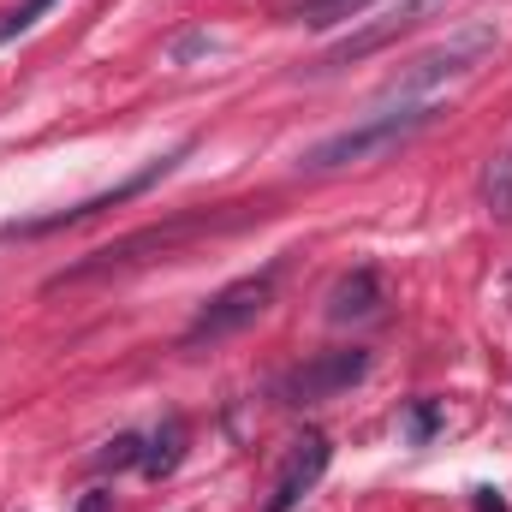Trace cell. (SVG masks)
Returning a JSON list of instances; mask_svg holds the SVG:
<instances>
[{
    "label": "cell",
    "instance_id": "obj_2",
    "mask_svg": "<svg viewBox=\"0 0 512 512\" xmlns=\"http://www.w3.org/2000/svg\"><path fill=\"white\" fill-rule=\"evenodd\" d=\"M495 42H501V30H495V24H465V30H453L447 42L423 48L411 66H399V72L387 78L382 102H387V108H399V102H435V90H447V84L471 78V72L483 66V54H495Z\"/></svg>",
    "mask_w": 512,
    "mask_h": 512
},
{
    "label": "cell",
    "instance_id": "obj_10",
    "mask_svg": "<svg viewBox=\"0 0 512 512\" xmlns=\"http://www.w3.org/2000/svg\"><path fill=\"white\" fill-rule=\"evenodd\" d=\"M364 6H376V0H304V6H298V24H310V30H328V24H346V18H358Z\"/></svg>",
    "mask_w": 512,
    "mask_h": 512
},
{
    "label": "cell",
    "instance_id": "obj_7",
    "mask_svg": "<svg viewBox=\"0 0 512 512\" xmlns=\"http://www.w3.org/2000/svg\"><path fill=\"white\" fill-rule=\"evenodd\" d=\"M322 471H328V435H298L292 441V453H286V465H280V477H274V501L268 512H292L316 483H322Z\"/></svg>",
    "mask_w": 512,
    "mask_h": 512
},
{
    "label": "cell",
    "instance_id": "obj_13",
    "mask_svg": "<svg viewBox=\"0 0 512 512\" xmlns=\"http://www.w3.org/2000/svg\"><path fill=\"white\" fill-rule=\"evenodd\" d=\"M48 6H54V0H24V6H18V12H12L6 24H0V48H6V42H18L24 30H36V18H42Z\"/></svg>",
    "mask_w": 512,
    "mask_h": 512
},
{
    "label": "cell",
    "instance_id": "obj_8",
    "mask_svg": "<svg viewBox=\"0 0 512 512\" xmlns=\"http://www.w3.org/2000/svg\"><path fill=\"white\" fill-rule=\"evenodd\" d=\"M376 304H382V274L370 262H358L352 274H340L328 286V322H364V316H376Z\"/></svg>",
    "mask_w": 512,
    "mask_h": 512
},
{
    "label": "cell",
    "instance_id": "obj_9",
    "mask_svg": "<svg viewBox=\"0 0 512 512\" xmlns=\"http://www.w3.org/2000/svg\"><path fill=\"white\" fill-rule=\"evenodd\" d=\"M179 453H185V423L167 417V423L143 441V471H149V477H167V471L179 465Z\"/></svg>",
    "mask_w": 512,
    "mask_h": 512
},
{
    "label": "cell",
    "instance_id": "obj_4",
    "mask_svg": "<svg viewBox=\"0 0 512 512\" xmlns=\"http://www.w3.org/2000/svg\"><path fill=\"white\" fill-rule=\"evenodd\" d=\"M215 227H227V221H215V215H179V221L143 227V233L120 239V245H102V251H90L84 262H72V268L48 274V292H60V286H78V280H96V274H108V268H131V262H143V251L167 256V251H179L185 239H203V233H215Z\"/></svg>",
    "mask_w": 512,
    "mask_h": 512
},
{
    "label": "cell",
    "instance_id": "obj_11",
    "mask_svg": "<svg viewBox=\"0 0 512 512\" xmlns=\"http://www.w3.org/2000/svg\"><path fill=\"white\" fill-rule=\"evenodd\" d=\"M483 191H489V209H495V221H512V155H501V161L489 167Z\"/></svg>",
    "mask_w": 512,
    "mask_h": 512
},
{
    "label": "cell",
    "instance_id": "obj_12",
    "mask_svg": "<svg viewBox=\"0 0 512 512\" xmlns=\"http://www.w3.org/2000/svg\"><path fill=\"white\" fill-rule=\"evenodd\" d=\"M126 465H143V435H114L96 453V471H126Z\"/></svg>",
    "mask_w": 512,
    "mask_h": 512
},
{
    "label": "cell",
    "instance_id": "obj_15",
    "mask_svg": "<svg viewBox=\"0 0 512 512\" xmlns=\"http://www.w3.org/2000/svg\"><path fill=\"white\" fill-rule=\"evenodd\" d=\"M477 512H507V501L495 489H477Z\"/></svg>",
    "mask_w": 512,
    "mask_h": 512
},
{
    "label": "cell",
    "instance_id": "obj_16",
    "mask_svg": "<svg viewBox=\"0 0 512 512\" xmlns=\"http://www.w3.org/2000/svg\"><path fill=\"white\" fill-rule=\"evenodd\" d=\"M78 512H108V495H90V501H84Z\"/></svg>",
    "mask_w": 512,
    "mask_h": 512
},
{
    "label": "cell",
    "instance_id": "obj_5",
    "mask_svg": "<svg viewBox=\"0 0 512 512\" xmlns=\"http://www.w3.org/2000/svg\"><path fill=\"white\" fill-rule=\"evenodd\" d=\"M185 155H191V143H179V149L155 155L149 167H137L131 179H120L114 191H102V197H84V203H72V209H60V215H36V221H6V227H0V245H6V239H48V233H66V227H78V221H96V215H108V209H120V203H131V197H143L149 185L173 179Z\"/></svg>",
    "mask_w": 512,
    "mask_h": 512
},
{
    "label": "cell",
    "instance_id": "obj_3",
    "mask_svg": "<svg viewBox=\"0 0 512 512\" xmlns=\"http://www.w3.org/2000/svg\"><path fill=\"white\" fill-rule=\"evenodd\" d=\"M274 280H280V262H268L262 274H245V280H233V286H221L197 316H191V328L179 334V352H203V346H215V340H233L239 328H251L256 316L274 304Z\"/></svg>",
    "mask_w": 512,
    "mask_h": 512
},
{
    "label": "cell",
    "instance_id": "obj_1",
    "mask_svg": "<svg viewBox=\"0 0 512 512\" xmlns=\"http://www.w3.org/2000/svg\"><path fill=\"white\" fill-rule=\"evenodd\" d=\"M435 114H441V102L376 108V114H364L358 126H346V131H334V137H322V143H310V149L298 155V173H346V167L382 161V155H393L399 143H411L423 126H435Z\"/></svg>",
    "mask_w": 512,
    "mask_h": 512
},
{
    "label": "cell",
    "instance_id": "obj_14",
    "mask_svg": "<svg viewBox=\"0 0 512 512\" xmlns=\"http://www.w3.org/2000/svg\"><path fill=\"white\" fill-rule=\"evenodd\" d=\"M435 429H441V405L435 399H417L411 405V441H429Z\"/></svg>",
    "mask_w": 512,
    "mask_h": 512
},
{
    "label": "cell",
    "instance_id": "obj_6",
    "mask_svg": "<svg viewBox=\"0 0 512 512\" xmlns=\"http://www.w3.org/2000/svg\"><path fill=\"white\" fill-rule=\"evenodd\" d=\"M370 352L364 346H334V352H316V358H304L280 393H286V405H322V399H340V393H352V387L370 376Z\"/></svg>",
    "mask_w": 512,
    "mask_h": 512
}]
</instances>
